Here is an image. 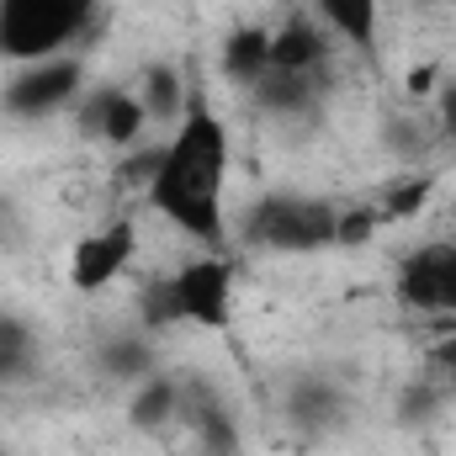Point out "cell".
I'll use <instances>...</instances> for the list:
<instances>
[{"label":"cell","instance_id":"1","mask_svg":"<svg viewBox=\"0 0 456 456\" xmlns=\"http://www.w3.org/2000/svg\"><path fill=\"white\" fill-rule=\"evenodd\" d=\"M224 170H228V127L208 107H191L181 133L159 149L149 175V202L202 244L224 239Z\"/></svg>","mask_w":456,"mask_h":456},{"label":"cell","instance_id":"2","mask_svg":"<svg viewBox=\"0 0 456 456\" xmlns=\"http://www.w3.org/2000/svg\"><path fill=\"white\" fill-rule=\"evenodd\" d=\"M96 21V0H0V53L48 59Z\"/></svg>","mask_w":456,"mask_h":456},{"label":"cell","instance_id":"3","mask_svg":"<svg viewBox=\"0 0 456 456\" xmlns=\"http://www.w3.org/2000/svg\"><path fill=\"white\" fill-rule=\"evenodd\" d=\"M340 213L314 197H260L244 218V239L260 249H324L335 244Z\"/></svg>","mask_w":456,"mask_h":456},{"label":"cell","instance_id":"4","mask_svg":"<svg viewBox=\"0 0 456 456\" xmlns=\"http://www.w3.org/2000/svg\"><path fill=\"white\" fill-rule=\"evenodd\" d=\"M398 297L419 314H456V244H425L398 265Z\"/></svg>","mask_w":456,"mask_h":456},{"label":"cell","instance_id":"5","mask_svg":"<svg viewBox=\"0 0 456 456\" xmlns=\"http://www.w3.org/2000/svg\"><path fill=\"white\" fill-rule=\"evenodd\" d=\"M165 287H170L175 319H191L202 330H224L228 324V287H233V276H228L224 260H191Z\"/></svg>","mask_w":456,"mask_h":456},{"label":"cell","instance_id":"6","mask_svg":"<svg viewBox=\"0 0 456 456\" xmlns=\"http://www.w3.org/2000/svg\"><path fill=\"white\" fill-rule=\"evenodd\" d=\"M133 249H138L133 224H107V228H96V233H86L75 244V255H69V281L80 292H102L107 281H117L127 271Z\"/></svg>","mask_w":456,"mask_h":456},{"label":"cell","instance_id":"7","mask_svg":"<svg viewBox=\"0 0 456 456\" xmlns=\"http://www.w3.org/2000/svg\"><path fill=\"white\" fill-rule=\"evenodd\" d=\"M80 80H86L80 59H43V64L16 75V86L5 91V107L16 117H43L53 107H64V102H75Z\"/></svg>","mask_w":456,"mask_h":456},{"label":"cell","instance_id":"8","mask_svg":"<svg viewBox=\"0 0 456 456\" xmlns=\"http://www.w3.org/2000/svg\"><path fill=\"white\" fill-rule=\"evenodd\" d=\"M330 64V37L314 21H287L271 32V69H297V75H324Z\"/></svg>","mask_w":456,"mask_h":456},{"label":"cell","instance_id":"9","mask_svg":"<svg viewBox=\"0 0 456 456\" xmlns=\"http://www.w3.org/2000/svg\"><path fill=\"white\" fill-rule=\"evenodd\" d=\"M143 102L138 96H127V91H102V96H91V107H86V127L91 133H102L107 143H133L138 133H143Z\"/></svg>","mask_w":456,"mask_h":456},{"label":"cell","instance_id":"10","mask_svg":"<svg viewBox=\"0 0 456 456\" xmlns=\"http://www.w3.org/2000/svg\"><path fill=\"white\" fill-rule=\"evenodd\" d=\"M255 102L265 107V112H303V107H314L319 102V91H324V75H297V69H265L255 86Z\"/></svg>","mask_w":456,"mask_h":456},{"label":"cell","instance_id":"11","mask_svg":"<svg viewBox=\"0 0 456 456\" xmlns=\"http://www.w3.org/2000/svg\"><path fill=\"white\" fill-rule=\"evenodd\" d=\"M224 69H228V80L255 86L271 69V32L265 27H239L224 43Z\"/></svg>","mask_w":456,"mask_h":456},{"label":"cell","instance_id":"12","mask_svg":"<svg viewBox=\"0 0 456 456\" xmlns=\"http://www.w3.org/2000/svg\"><path fill=\"white\" fill-rule=\"evenodd\" d=\"M324 21L340 32L345 43H355L361 53L377 48V0H319Z\"/></svg>","mask_w":456,"mask_h":456},{"label":"cell","instance_id":"13","mask_svg":"<svg viewBox=\"0 0 456 456\" xmlns=\"http://www.w3.org/2000/svg\"><path fill=\"white\" fill-rule=\"evenodd\" d=\"M170 414H181V393H175V382H165V377L143 382L138 398H133V425L154 430V425H165Z\"/></svg>","mask_w":456,"mask_h":456},{"label":"cell","instance_id":"14","mask_svg":"<svg viewBox=\"0 0 456 456\" xmlns=\"http://www.w3.org/2000/svg\"><path fill=\"white\" fill-rule=\"evenodd\" d=\"M32 355H37L32 330H27L21 319H5V314H0V382L21 377V371L32 366Z\"/></svg>","mask_w":456,"mask_h":456},{"label":"cell","instance_id":"15","mask_svg":"<svg viewBox=\"0 0 456 456\" xmlns=\"http://www.w3.org/2000/svg\"><path fill=\"white\" fill-rule=\"evenodd\" d=\"M292 414H297L303 430H324V425L340 414V398H335V387H324V382H303V387L292 393Z\"/></svg>","mask_w":456,"mask_h":456},{"label":"cell","instance_id":"16","mask_svg":"<svg viewBox=\"0 0 456 456\" xmlns=\"http://www.w3.org/2000/svg\"><path fill=\"white\" fill-rule=\"evenodd\" d=\"M143 112L149 117H170L181 107V80H175V69H165V64H154L149 75H143Z\"/></svg>","mask_w":456,"mask_h":456},{"label":"cell","instance_id":"17","mask_svg":"<svg viewBox=\"0 0 456 456\" xmlns=\"http://www.w3.org/2000/svg\"><path fill=\"white\" fill-rule=\"evenodd\" d=\"M425 197H430V181H425V175L398 181V186L387 191V208H382L377 218H409V213H419V208H425Z\"/></svg>","mask_w":456,"mask_h":456},{"label":"cell","instance_id":"18","mask_svg":"<svg viewBox=\"0 0 456 456\" xmlns=\"http://www.w3.org/2000/svg\"><path fill=\"white\" fill-rule=\"evenodd\" d=\"M107 366H112L117 377H138V371H149V345L143 340H117L107 350Z\"/></svg>","mask_w":456,"mask_h":456},{"label":"cell","instance_id":"19","mask_svg":"<svg viewBox=\"0 0 456 456\" xmlns=\"http://www.w3.org/2000/svg\"><path fill=\"white\" fill-rule=\"evenodd\" d=\"M382 224L377 213H345L340 218V228H335V239H345V244H366L371 239V228Z\"/></svg>","mask_w":456,"mask_h":456},{"label":"cell","instance_id":"20","mask_svg":"<svg viewBox=\"0 0 456 456\" xmlns=\"http://www.w3.org/2000/svg\"><path fill=\"white\" fill-rule=\"evenodd\" d=\"M430 366H436V377H446V382L456 387V340L436 345V350H430Z\"/></svg>","mask_w":456,"mask_h":456},{"label":"cell","instance_id":"21","mask_svg":"<svg viewBox=\"0 0 456 456\" xmlns=\"http://www.w3.org/2000/svg\"><path fill=\"white\" fill-rule=\"evenodd\" d=\"M441 112H446V127L456 133V91H446V102H441Z\"/></svg>","mask_w":456,"mask_h":456},{"label":"cell","instance_id":"22","mask_svg":"<svg viewBox=\"0 0 456 456\" xmlns=\"http://www.w3.org/2000/svg\"><path fill=\"white\" fill-rule=\"evenodd\" d=\"M425 5H446V0H425Z\"/></svg>","mask_w":456,"mask_h":456},{"label":"cell","instance_id":"23","mask_svg":"<svg viewBox=\"0 0 456 456\" xmlns=\"http://www.w3.org/2000/svg\"><path fill=\"white\" fill-rule=\"evenodd\" d=\"M0 456H5V452H0Z\"/></svg>","mask_w":456,"mask_h":456}]
</instances>
